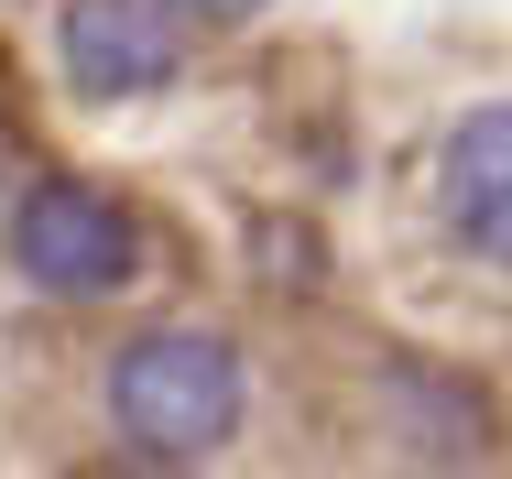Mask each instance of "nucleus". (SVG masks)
<instances>
[{
	"label": "nucleus",
	"instance_id": "1",
	"mask_svg": "<svg viewBox=\"0 0 512 479\" xmlns=\"http://www.w3.org/2000/svg\"><path fill=\"white\" fill-rule=\"evenodd\" d=\"M251 382H240V349L218 327H142L120 360H109V425L131 458L153 469H197L240 436Z\"/></svg>",
	"mask_w": 512,
	"mask_h": 479
},
{
	"label": "nucleus",
	"instance_id": "2",
	"mask_svg": "<svg viewBox=\"0 0 512 479\" xmlns=\"http://www.w3.org/2000/svg\"><path fill=\"white\" fill-rule=\"evenodd\" d=\"M11 273L33 294H66V305H109L142 273V218L88 175H44L11 207Z\"/></svg>",
	"mask_w": 512,
	"mask_h": 479
},
{
	"label": "nucleus",
	"instance_id": "3",
	"mask_svg": "<svg viewBox=\"0 0 512 479\" xmlns=\"http://www.w3.org/2000/svg\"><path fill=\"white\" fill-rule=\"evenodd\" d=\"M55 55L77 98H153L186 77V11L175 0H66Z\"/></svg>",
	"mask_w": 512,
	"mask_h": 479
},
{
	"label": "nucleus",
	"instance_id": "4",
	"mask_svg": "<svg viewBox=\"0 0 512 479\" xmlns=\"http://www.w3.org/2000/svg\"><path fill=\"white\" fill-rule=\"evenodd\" d=\"M436 218H447V240L480 273H512V98H480V109L447 120V142H436Z\"/></svg>",
	"mask_w": 512,
	"mask_h": 479
},
{
	"label": "nucleus",
	"instance_id": "5",
	"mask_svg": "<svg viewBox=\"0 0 512 479\" xmlns=\"http://www.w3.org/2000/svg\"><path fill=\"white\" fill-rule=\"evenodd\" d=\"M175 11H186V22H218V33H229V22H251V11H273V0H175Z\"/></svg>",
	"mask_w": 512,
	"mask_h": 479
}]
</instances>
